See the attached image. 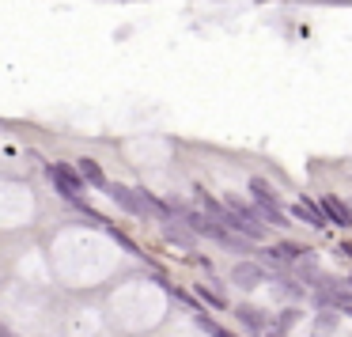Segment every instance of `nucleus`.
<instances>
[{"mask_svg": "<svg viewBox=\"0 0 352 337\" xmlns=\"http://www.w3.org/2000/svg\"><path fill=\"white\" fill-rule=\"evenodd\" d=\"M250 197H254V213L261 216V220H269V224H280L284 228V208H280V201H276V190L265 182V178H250Z\"/></svg>", "mask_w": 352, "mask_h": 337, "instance_id": "nucleus-1", "label": "nucleus"}, {"mask_svg": "<svg viewBox=\"0 0 352 337\" xmlns=\"http://www.w3.org/2000/svg\"><path fill=\"white\" fill-rule=\"evenodd\" d=\"M235 284H243V288H254V284L261 281V269L258 265H250V261H243V265H235Z\"/></svg>", "mask_w": 352, "mask_h": 337, "instance_id": "nucleus-6", "label": "nucleus"}, {"mask_svg": "<svg viewBox=\"0 0 352 337\" xmlns=\"http://www.w3.org/2000/svg\"><path fill=\"white\" fill-rule=\"evenodd\" d=\"M318 213H322V216H329V220H333L337 228H349V224H352L349 205H344L341 197H333V193H326V197L318 201Z\"/></svg>", "mask_w": 352, "mask_h": 337, "instance_id": "nucleus-3", "label": "nucleus"}, {"mask_svg": "<svg viewBox=\"0 0 352 337\" xmlns=\"http://www.w3.org/2000/svg\"><path fill=\"white\" fill-rule=\"evenodd\" d=\"M273 254H288V258H292V254H303V250H299V246H292V243H284V246H276Z\"/></svg>", "mask_w": 352, "mask_h": 337, "instance_id": "nucleus-7", "label": "nucleus"}, {"mask_svg": "<svg viewBox=\"0 0 352 337\" xmlns=\"http://www.w3.org/2000/svg\"><path fill=\"white\" fill-rule=\"evenodd\" d=\"M76 171H80V178H84V182H91V186H99V190H107V175H102V167L99 163L91 160V155H84V160L76 163Z\"/></svg>", "mask_w": 352, "mask_h": 337, "instance_id": "nucleus-4", "label": "nucleus"}, {"mask_svg": "<svg viewBox=\"0 0 352 337\" xmlns=\"http://www.w3.org/2000/svg\"><path fill=\"white\" fill-rule=\"evenodd\" d=\"M50 182H54V190L65 201H84V178L69 163H50Z\"/></svg>", "mask_w": 352, "mask_h": 337, "instance_id": "nucleus-2", "label": "nucleus"}, {"mask_svg": "<svg viewBox=\"0 0 352 337\" xmlns=\"http://www.w3.org/2000/svg\"><path fill=\"white\" fill-rule=\"evenodd\" d=\"M292 216H299V220H307L311 228H326V216L318 213V205H311L307 197H299L296 205H292Z\"/></svg>", "mask_w": 352, "mask_h": 337, "instance_id": "nucleus-5", "label": "nucleus"}]
</instances>
